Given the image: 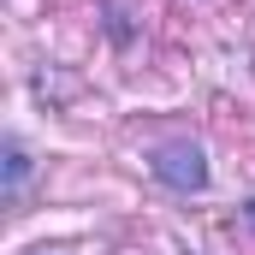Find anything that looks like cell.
I'll use <instances>...</instances> for the list:
<instances>
[{"mask_svg":"<svg viewBox=\"0 0 255 255\" xmlns=\"http://www.w3.org/2000/svg\"><path fill=\"white\" fill-rule=\"evenodd\" d=\"M244 220H250V232H255V196H250V202H244Z\"/></svg>","mask_w":255,"mask_h":255,"instance_id":"3","label":"cell"},{"mask_svg":"<svg viewBox=\"0 0 255 255\" xmlns=\"http://www.w3.org/2000/svg\"><path fill=\"white\" fill-rule=\"evenodd\" d=\"M148 172H154V184H166V190H178V196L208 190V154H202V142H190V136L154 142L148 148Z\"/></svg>","mask_w":255,"mask_h":255,"instance_id":"1","label":"cell"},{"mask_svg":"<svg viewBox=\"0 0 255 255\" xmlns=\"http://www.w3.org/2000/svg\"><path fill=\"white\" fill-rule=\"evenodd\" d=\"M24 178H30V154H24L18 136H6V202L24 196Z\"/></svg>","mask_w":255,"mask_h":255,"instance_id":"2","label":"cell"}]
</instances>
